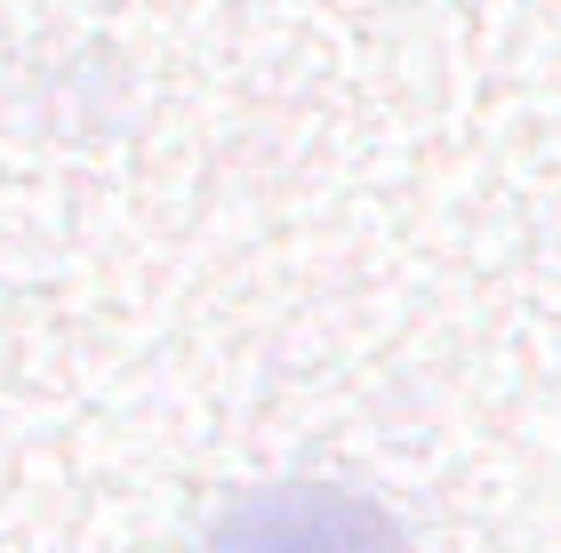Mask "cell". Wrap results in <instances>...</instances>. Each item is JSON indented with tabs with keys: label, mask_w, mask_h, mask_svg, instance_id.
<instances>
[{
	"label": "cell",
	"mask_w": 561,
	"mask_h": 553,
	"mask_svg": "<svg viewBox=\"0 0 561 553\" xmlns=\"http://www.w3.org/2000/svg\"><path fill=\"white\" fill-rule=\"evenodd\" d=\"M209 553H410V545L369 497L329 482H280L241 497L209 530Z\"/></svg>",
	"instance_id": "obj_1"
}]
</instances>
